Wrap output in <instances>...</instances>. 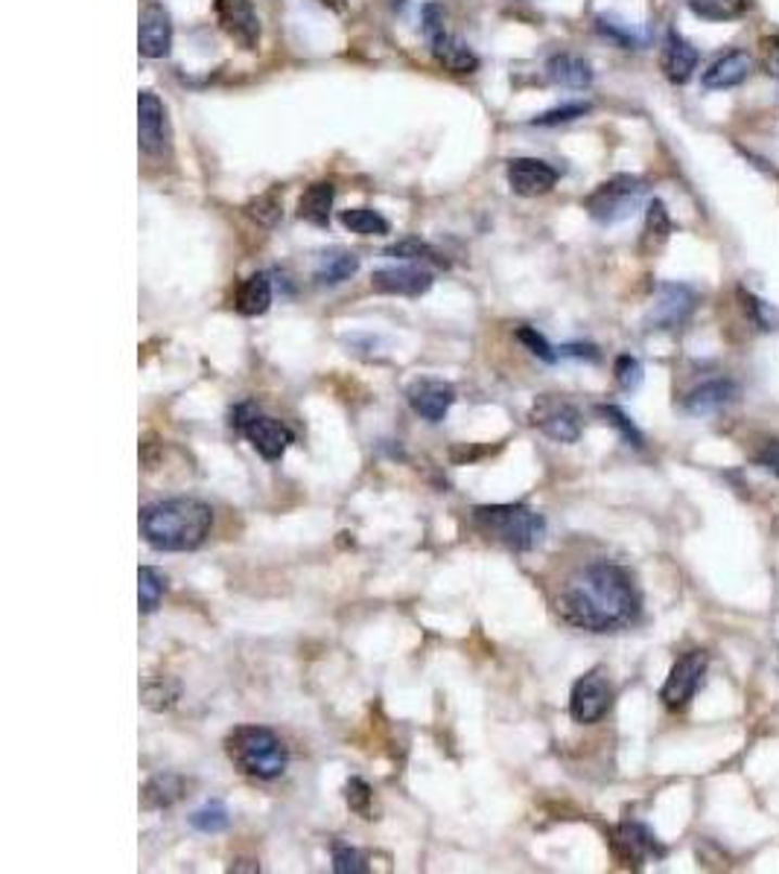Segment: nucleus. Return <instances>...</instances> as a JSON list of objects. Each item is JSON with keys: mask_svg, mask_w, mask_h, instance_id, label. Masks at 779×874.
<instances>
[{"mask_svg": "<svg viewBox=\"0 0 779 874\" xmlns=\"http://www.w3.org/2000/svg\"><path fill=\"white\" fill-rule=\"evenodd\" d=\"M554 609L575 630L587 633H613L630 627L639 615V592L628 568L596 560L575 568L561 583Z\"/></svg>", "mask_w": 779, "mask_h": 874, "instance_id": "nucleus-1", "label": "nucleus"}, {"mask_svg": "<svg viewBox=\"0 0 779 874\" xmlns=\"http://www.w3.org/2000/svg\"><path fill=\"white\" fill-rule=\"evenodd\" d=\"M210 528L214 511L199 499H167L141 511V537L155 551H196Z\"/></svg>", "mask_w": 779, "mask_h": 874, "instance_id": "nucleus-2", "label": "nucleus"}, {"mask_svg": "<svg viewBox=\"0 0 779 874\" xmlns=\"http://www.w3.org/2000/svg\"><path fill=\"white\" fill-rule=\"evenodd\" d=\"M473 528L508 551L526 554L546 537V519L526 504H482L470 513Z\"/></svg>", "mask_w": 779, "mask_h": 874, "instance_id": "nucleus-3", "label": "nucleus"}, {"mask_svg": "<svg viewBox=\"0 0 779 874\" xmlns=\"http://www.w3.org/2000/svg\"><path fill=\"white\" fill-rule=\"evenodd\" d=\"M226 753L237 770L260 782L281 779L290 763L286 744L266 725H237L226 737Z\"/></svg>", "mask_w": 779, "mask_h": 874, "instance_id": "nucleus-4", "label": "nucleus"}, {"mask_svg": "<svg viewBox=\"0 0 779 874\" xmlns=\"http://www.w3.org/2000/svg\"><path fill=\"white\" fill-rule=\"evenodd\" d=\"M648 181L637 176H613L584 198V210L601 224L625 222L646 198Z\"/></svg>", "mask_w": 779, "mask_h": 874, "instance_id": "nucleus-5", "label": "nucleus"}, {"mask_svg": "<svg viewBox=\"0 0 779 874\" xmlns=\"http://www.w3.org/2000/svg\"><path fill=\"white\" fill-rule=\"evenodd\" d=\"M421 21L423 38L438 65L447 67L450 74H473L480 67V56L447 27V12L438 3H426Z\"/></svg>", "mask_w": 779, "mask_h": 874, "instance_id": "nucleus-6", "label": "nucleus"}, {"mask_svg": "<svg viewBox=\"0 0 779 874\" xmlns=\"http://www.w3.org/2000/svg\"><path fill=\"white\" fill-rule=\"evenodd\" d=\"M532 426H537L546 437H552L558 444H575L582 437V411L575 409L573 402L561 400L554 394L537 397L532 411H528Z\"/></svg>", "mask_w": 779, "mask_h": 874, "instance_id": "nucleus-7", "label": "nucleus"}, {"mask_svg": "<svg viewBox=\"0 0 779 874\" xmlns=\"http://www.w3.org/2000/svg\"><path fill=\"white\" fill-rule=\"evenodd\" d=\"M706 668H710V656L704 651L684 653L668 670L666 685L660 689L663 706L672 708V711H680V708L689 706V699L695 697L701 682H704Z\"/></svg>", "mask_w": 779, "mask_h": 874, "instance_id": "nucleus-8", "label": "nucleus"}, {"mask_svg": "<svg viewBox=\"0 0 779 874\" xmlns=\"http://www.w3.org/2000/svg\"><path fill=\"white\" fill-rule=\"evenodd\" d=\"M611 706H613V689L601 668L587 670V673L573 685V694H570V717H573L575 723L582 725L599 723L601 717L611 711Z\"/></svg>", "mask_w": 779, "mask_h": 874, "instance_id": "nucleus-9", "label": "nucleus"}, {"mask_svg": "<svg viewBox=\"0 0 779 874\" xmlns=\"http://www.w3.org/2000/svg\"><path fill=\"white\" fill-rule=\"evenodd\" d=\"M698 307V295L692 286H684V283H663L657 288V300L654 307L648 312V326L651 330H680V326L692 318Z\"/></svg>", "mask_w": 779, "mask_h": 874, "instance_id": "nucleus-10", "label": "nucleus"}, {"mask_svg": "<svg viewBox=\"0 0 779 874\" xmlns=\"http://www.w3.org/2000/svg\"><path fill=\"white\" fill-rule=\"evenodd\" d=\"M138 134H141V150L146 155H164L169 152V123L167 108L158 100V93H138Z\"/></svg>", "mask_w": 779, "mask_h": 874, "instance_id": "nucleus-11", "label": "nucleus"}, {"mask_svg": "<svg viewBox=\"0 0 779 874\" xmlns=\"http://www.w3.org/2000/svg\"><path fill=\"white\" fill-rule=\"evenodd\" d=\"M214 12L219 27L226 29L243 50H254L260 41V18L254 12L252 0H214Z\"/></svg>", "mask_w": 779, "mask_h": 874, "instance_id": "nucleus-12", "label": "nucleus"}, {"mask_svg": "<svg viewBox=\"0 0 779 874\" xmlns=\"http://www.w3.org/2000/svg\"><path fill=\"white\" fill-rule=\"evenodd\" d=\"M406 400H409L418 417L430 420V423H442L447 417V411L452 409V402H456V388L450 382L421 376L406 388Z\"/></svg>", "mask_w": 779, "mask_h": 874, "instance_id": "nucleus-13", "label": "nucleus"}, {"mask_svg": "<svg viewBox=\"0 0 779 874\" xmlns=\"http://www.w3.org/2000/svg\"><path fill=\"white\" fill-rule=\"evenodd\" d=\"M371 288L380 295H400V298H421L432 288V271L421 266H395V269H376L371 274Z\"/></svg>", "mask_w": 779, "mask_h": 874, "instance_id": "nucleus-14", "label": "nucleus"}, {"mask_svg": "<svg viewBox=\"0 0 779 874\" xmlns=\"http://www.w3.org/2000/svg\"><path fill=\"white\" fill-rule=\"evenodd\" d=\"M138 50L146 59H167L173 50V18L161 3H150L141 12L138 27Z\"/></svg>", "mask_w": 779, "mask_h": 874, "instance_id": "nucleus-15", "label": "nucleus"}, {"mask_svg": "<svg viewBox=\"0 0 779 874\" xmlns=\"http://www.w3.org/2000/svg\"><path fill=\"white\" fill-rule=\"evenodd\" d=\"M558 184V169L540 158H514L508 164V187L516 196H544Z\"/></svg>", "mask_w": 779, "mask_h": 874, "instance_id": "nucleus-16", "label": "nucleus"}, {"mask_svg": "<svg viewBox=\"0 0 779 874\" xmlns=\"http://www.w3.org/2000/svg\"><path fill=\"white\" fill-rule=\"evenodd\" d=\"M613 851L622 863L630 865H642L646 857L666 854V848L660 846L657 837L642 822H622L620 828L613 831Z\"/></svg>", "mask_w": 779, "mask_h": 874, "instance_id": "nucleus-17", "label": "nucleus"}, {"mask_svg": "<svg viewBox=\"0 0 779 874\" xmlns=\"http://www.w3.org/2000/svg\"><path fill=\"white\" fill-rule=\"evenodd\" d=\"M753 74V56L748 50H730L706 67L704 76H701V85L706 91H730V88H739L742 82H748V76Z\"/></svg>", "mask_w": 779, "mask_h": 874, "instance_id": "nucleus-18", "label": "nucleus"}, {"mask_svg": "<svg viewBox=\"0 0 779 874\" xmlns=\"http://www.w3.org/2000/svg\"><path fill=\"white\" fill-rule=\"evenodd\" d=\"M698 50L689 41H686L680 33L668 29L666 41H663V53H660V67H663V76H666L672 85H686L698 70Z\"/></svg>", "mask_w": 779, "mask_h": 874, "instance_id": "nucleus-19", "label": "nucleus"}, {"mask_svg": "<svg viewBox=\"0 0 779 874\" xmlns=\"http://www.w3.org/2000/svg\"><path fill=\"white\" fill-rule=\"evenodd\" d=\"M243 435L248 437V444H252L266 461H278V458L290 449L292 440H295L290 426H283L281 420L266 417V414H257V417L243 428Z\"/></svg>", "mask_w": 779, "mask_h": 874, "instance_id": "nucleus-20", "label": "nucleus"}, {"mask_svg": "<svg viewBox=\"0 0 779 874\" xmlns=\"http://www.w3.org/2000/svg\"><path fill=\"white\" fill-rule=\"evenodd\" d=\"M736 397H739V385L732 380L701 382L684 397V411L692 417H706V414L727 409L730 402H736Z\"/></svg>", "mask_w": 779, "mask_h": 874, "instance_id": "nucleus-21", "label": "nucleus"}, {"mask_svg": "<svg viewBox=\"0 0 779 874\" xmlns=\"http://www.w3.org/2000/svg\"><path fill=\"white\" fill-rule=\"evenodd\" d=\"M546 76L554 85L575 88V91H584V88L592 85V67L582 56H573V53H558V56L549 59L546 62Z\"/></svg>", "mask_w": 779, "mask_h": 874, "instance_id": "nucleus-22", "label": "nucleus"}, {"mask_svg": "<svg viewBox=\"0 0 779 874\" xmlns=\"http://www.w3.org/2000/svg\"><path fill=\"white\" fill-rule=\"evenodd\" d=\"M333 198H336V187L330 184V181H316L298 198V216L304 222L316 224V228H328Z\"/></svg>", "mask_w": 779, "mask_h": 874, "instance_id": "nucleus-23", "label": "nucleus"}, {"mask_svg": "<svg viewBox=\"0 0 779 874\" xmlns=\"http://www.w3.org/2000/svg\"><path fill=\"white\" fill-rule=\"evenodd\" d=\"M184 796V779L176 772H158L143 784L141 805L143 810H167Z\"/></svg>", "mask_w": 779, "mask_h": 874, "instance_id": "nucleus-24", "label": "nucleus"}, {"mask_svg": "<svg viewBox=\"0 0 779 874\" xmlns=\"http://www.w3.org/2000/svg\"><path fill=\"white\" fill-rule=\"evenodd\" d=\"M359 271V257L345 248H330L316 260V280L321 286H339Z\"/></svg>", "mask_w": 779, "mask_h": 874, "instance_id": "nucleus-25", "label": "nucleus"}, {"mask_svg": "<svg viewBox=\"0 0 779 874\" xmlns=\"http://www.w3.org/2000/svg\"><path fill=\"white\" fill-rule=\"evenodd\" d=\"M269 307H272V280H269V274L257 271L252 278H245L240 292H237V312L254 318L264 316Z\"/></svg>", "mask_w": 779, "mask_h": 874, "instance_id": "nucleus-26", "label": "nucleus"}, {"mask_svg": "<svg viewBox=\"0 0 779 874\" xmlns=\"http://www.w3.org/2000/svg\"><path fill=\"white\" fill-rule=\"evenodd\" d=\"M672 236V216H668L666 205L654 198L648 205L646 214V228H642V240H639V252L642 254H657Z\"/></svg>", "mask_w": 779, "mask_h": 874, "instance_id": "nucleus-27", "label": "nucleus"}, {"mask_svg": "<svg viewBox=\"0 0 779 874\" xmlns=\"http://www.w3.org/2000/svg\"><path fill=\"white\" fill-rule=\"evenodd\" d=\"M179 697H181V682L173 677H150L141 689L143 706L152 708V711H167V708H173L179 703Z\"/></svg>", "mask_w": 779, "mask_h": 874, "instance_id": "nucleus-28", "label": "nucleus"}, {"mask_svg": "<svg viewBox=\"0 0 779 874\" xmlns=\"http://www.w3.org/2000/svg\"><path fill=\"white\" fill-rule=\"evenodd\" d=\"M748 7H751V0H689V12L701 21H713V24L742 18Z\"/></svg>", "mask_w": 779, "mask_h": 874, "instance_id": "nucleus-29", "label": "nucleus"}, {"mask_svg": "<svg viewBox=\"0 0 779 874\" xmlns=\"http://www.w3.org/2000/svg\"><path fill=\"white\" fill-rule=\"evenodd\" d=\"M339 219H342V224L350 233H359V236H385V233L392 231L388 219L383 214L371 210V207H350V210H342Z\"/></svg>", "mask_w": 779, "mask_h": 874, "instance_id": "nucleus-30", "label": "nucleus"}, {"mask_svg": "<svg viewBox=\"0 0 779 874\" xmlns=\"http://www.w3.org/2000/svg\"><path fill=\"white\" fill-rule=\"evenodd\" d=\"M164 592H167V575L158 571V568L143 566L138 571V601H141V613L150 615L155 613L164 601Z\"/></svg>", "mask_w": 779, "mask_h": 874, "instance_id": "nucleus-31", "label": "nucleus"}, {"mask_svg": "<svg viewBox=\"0 0 779 874\" xmlns=\"http://www.w3.org/2000/svg\"><path fill=\"white\" fill-rule=\"evenodd\" d=\"M385 257H395V260H406V262H418V266H421V262L447 266V260H444L442 254L432 248L430 242L414 240V236L395 242V245H388V248H385Z\"/></svg>", "mask_w": 779, "mask_h": 874, "instance_id": "nucleus-32", "label": "nucleus"}, {"mask_svg": "<svg viewBox=\"0 0 779 874\" xmlns=\"http://www.w3.org/2000/svg\"><path fill=\"white\" fill-rule=\"evenodd\" d=\"M190 825L202 834H219L231 825V817H228V808L222 801H207L205 808L190 813Z\"/></svg>", "mask_w": 779, "mask_h": 874, "instance_id": "nucleus-33", "label": "nucleus"}, {"mask_svg": "<svg viewBox=\"0 0 779 874\" xmlns=\"http://www.w3.org/2000/svg\"><path fill=\"white\" fill-rule=\"evenodd\" d=\"M739 300H742L744 312L751 316V321L759 326L762 333H774V330H779V312L770 307L768 300L756 298V295L744 292V288H739Z\"/></svg>", "mask_w": 779, "mask_h": 874, "instance_id": "nucleus-34", "label": "nucleus"}, {"mask_svg": "<svg viewBox=\"0 0 779 874\" xmlns=\"http://www.w3.org/2000/svg\"><path fill=\"white\" fill-rule=\"evenodd\" d=\"M599 414L604 420H608V423H611L613 428H620V435L625 437V440H628L630 447H634V449L646 447V437H642V432H639V428L634 426V423H630V417L620 409V406H599Z\"/></svg>", "mask_w": 779, "mask_h": 874, "instance_id": "nucleus-35", "label": "nucleus"}, {"mask_svg": "<svg viewBox=\"0 0 779 874\" xmlns=\"http://www.w3.org/2000/svg\"><path fill=\"white\" fill-rule=\"evenodd\" d=\"M516 342H520V345H526L528 354L537 356V359L546 364H554L558 362V356H561L552 345H549V342H546L544 333H537L535 326H520V330H516Z\"/></svg>", "mask_w": 779, "mask_h": 874, "instance_id": "nucleus-36", "label": "nucleus"}, {"mask_svg": "<svg viewBox=\"0 0 779 874\" xmlns=\"http://www.w3.org/2000/svg\"><path fill=\"white\" fill-rule=\"evenodd\" d=\"M245 210H248V216H252L254 222H260V224H266V228H272V224L283 216L281 196H278V193H266V196H257L252 202V205L245 207Z\"/></svg>", "mask_w": 779, "mask_h": 874, "instance_id": "nucleus-37", "label": "nucleus"}, {"mask_svg": "<svg viewBox=\"0 0 779 874\" xmlns=\"http://www.w3.org/2000/svg\"><path fill=\"white\" fill-rule=\"evenodd\" d=\"M584 114H590V103H566L558 105V108H549V112H544L540 117H535L532 126H561V123L578 120Z\"/></svg>", "mask_w": 779, "mask_h": 874, "instance_id": "nucleus-38", "label": "nucleus"}, {"mask_svg": "<svg viewBox=\"0 0 779 874\" xmlns=\"http://www.w3.org/2000/svg\"><path fill=\"white\" fill-rule=\"evenodd\" d=\"M371 799H374V793H371V787H368L362 779H350V782L345 784V801H348V808L354 810V813H359L362 819H374L371 817Z\"/></svg>", "mask_w": 779, "mask_h": 874, "instance_id": "nucleus-39", "label": "nucleus"}, {"mask_svg": "<svg viewBox=\"0 0 779 874\" xmlns=\"http://www.w3.org/2000/svg\"><path fill=\"white\" fill-rule=\"evenodd\" d=\"M333 872L336 874H366L368 872V860L362 851L348 846H336L333 848Z\"/></svg>", "mask_w": 779, "mask_h": 874, "instance_id": "nucleus-40", "label": "nucleus"}, {"mask_svg": "<svg viewBox=\"0 0 779 874\" xmlns=\"http://www.w3.org/2000/svg\"><path fill=\"white\" fill-rule=\"evenodd\" d=\"M613 373H616V382H620L622 391H637L639 385H642V364L634 356H620Z\"/></svg>", "mask_w": 779, "mask_h": 874, "instance_id": "nucleus-41", "label": "nucleus"}, {"mask_svg": "<svg viewBox=\"0 0 779 874\" xmlns=\"http://www.w3.org/2000/svg\"><path fill=\"white\" fill-rule=\"evenodd\" d=\"M759 62H762V70H765L770 79H779V36L762 38Z\"/></svg>", "mask_w": 779, "mask_h": 874, "instance_id": "nucleus-42", "label": "nucleus"}, {"mask_svg": "<svg viewBox=\"0 0 779 874\" xmlns=\"http://www.w3.org/2000/svg\"><path fill=\"white\" fill-rule=\"evenodd\" d=\"M753 461H756V466H762L765 473L777 475L779 478V440H768V444L756 452Z\"/></svg>", "mask_w": 779, "mask_h": 874, "instance_id": "nucleus-43", "label": "nucleus"}, {"mask_svg": "<svg viewBox=\"0 0 779 874\" xmlns=\"http://www.w3.org/2000/svg\"><path fill=\"white\" fill-rule=\"evenodd\" d=\"M599 29H601V33H604V36H611L613 41H620L622 47H630V44H634V36H630V29L622 27L620 21L599 18Z\"/></svg>", "mask_w": 779, "mask_h": 874, "instance_id": "nucleus-44", "label": "nucleus"}, {"mask_svg": "<svg viewBox=\"0 0 779 874\" xmlns=\"http://www.w3.org/2000/svg\"><path fill=\"white\" fill-rule=\"evenodd\" d=\"M257 414H260V409H257L254 402H240V406L231 409V426H234L237 432H243V428L248 426Z\"/></svg>", "mask_w": 779, "mask_h": 874, "instance_id": "nucleus-45", "label": "nucleus"}, {"mask_svg": "<svg viewBox=\"0 0 779 874\" xmlns=\"http://www.w3.org/2000/svg\"><path fill=\"white\" fill-rule=\"evenodd\" d=\"M558 354L570 356V359H584V362H599L601 354L596 345H564L558 347Z\"/></svg>", "mask_w": 779, "mask_h": 874, "instance_id": "nucleus-46", "label": "nucleus"}, {"mask_svg": "<svg viewBox=\"0 0 779 874\" xmlns=\"http://www.w3.org/2000/svg\"><path fill=\"white\" fill-rule=\"evenodd\" d=\"M324 7H333V10H342V0H319Z\"/></svg>", "mask_w": 779, "mask_h": 874, "instance_id": "nucleus-47", "label": "nucleus"}]
</instances>
